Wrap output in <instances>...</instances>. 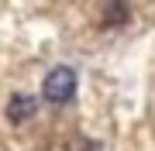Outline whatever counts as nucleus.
Returning a JSON list of instances; mask_svg holds the SVG:
<instances>
[{
    "instance_id": "3",
    "label": "nucleus",
    "mask_w": 155,
    "mask_h": 151,
    "mask_svg": "<svg viewBox=\"0 0 155 151\" xmlns=\"http://www.w3.org/2000/svg\"><path fill=\"white\" fill-rule=\"evenodd\" d=\"M127 17H131L127 4H124V0H114V4L104 11V28H124V24H127Z\"/></svg>"
},
{
    "instance_id": "4",
    "label": "nucleus",
    "mask_w": 155,
    "mask_h": 151,
    "mask_svg": "<svg viewBox=\"0 0 155 151\" xmlns=\"http://www.w3.org/2000/svg\"><path fill=\"white\" fill-rule=\"evenodd\" d=\"M86 151H100V148H97V144H93V141H86Z\"/></svg>"
},
{
    "instance_id": "1",
    "label": "nucleus",
    "mask_w": 155,
    "mask_h": 151,
    "mask_svg": "<svg viewBox=\"0 0 155 151\" xmlns=\"http://www.w3.org/2000/svg\"><path fill=\"white\" fill-rule=\"evenodd\" d=\"M41 96L48 103H55V106L69 103L72 96H76V72H72L69 65H55L45 76V83H41Z\"/></svg>"
},
{
    "instance_id": "2",
    "label": "nucleus",
    "mask_w": 155,
    "mask_h": 151,
    "mask_svg": "<svg viewBox=\"0 0 155 151\" xmlns=\"http://www.w3.org/2000/svg\"><path fill=\"white\" fill-rule=\"evenodd\" d=\"M35 110H38V100H35V96L14 93L11 103H7V120H11V124H24V120L35 117Z\"/></svg>"
}]
</instances>
